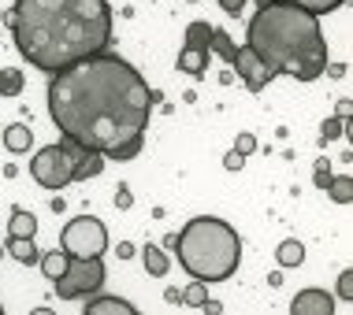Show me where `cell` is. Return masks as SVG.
Instances as JSON below:
<instances>
[{
    "instance_id": "cell-1",
    "label": "cell",
    "mask_w": 353,
    "mask_h": 315,
    "mask_svg": "<svg viewBox=\"0 0 353 315\" xmlns=\"http://www.w3.org/2000/svg\"><path fill=\"white\" fill-rule=\"evenodd\" d=\"M152 100H160V93H152L134 67L112 52L71 63L49 82V116L56 130L101 156L130 138H145Z\"/></svg>"
},
{
    "instance_id": "cell-2",
    "label": "cell",
    "mask_w": 353,
    "mask_h": 315,
    "mask_svg": "<svg viewBox=\"0 0 353 315\" xmlns=\"http://www.w3.org/2000/svg\"><path fill=\"white\" fill-rule=\"evenodd\" d=\"M8 23L19 56L45 74L68 71L112 41L108 0H15Z\"/></svg>"
},
{
    "instance_id": "cell-3",
    "label": "cell",
    "mask_w": 353,
    "mask_h": 315,
    "mask_svg": "<svg viewBox=\"0 0 353 315\" xmlns=\"http://www.w3.org/2000/svg\"><path fill=\"white\" fill-rule=\"evenodd\" d=\"M245 49L272 74H290L298 82H316L327 74V41L320 19L290 4H261L250 19Z\"/></svg>"
},
{
    "instance_id": "cell-4",
    "label": "cell",
    "mask_w": 353,
    "mask_h": 315,
    "mask_svg": "<svg viewBox=\"0 0 353 315\" xmlns=\"http://www.w3.org/2000/svg\"><path fill=\"white\" fill-rule=\"evenodd\" d=\"M179 263L186 274H194L197 282H227L242 263V237L234 234L231 223L216 215H197L183 226V234H175L171 241Z\"/></svg>"
},
{
    "instance_id": "cell-5",
    "label": "cell",
    "mask_w": 353,
    "mask_h": 315,
    "mask_svg": "<svg viewBox=\"0 0 353 315\" xmlns=\"http://www.w3.org/2000/svg\"><path fill=\"white\" fill-rule=\"evenodd\" d=\"M82 152L74 141H56V145H45L41 152H34V164H30V175H34V182L37 186H45V189H63V186H71L74 182V167H79V160H82Z\"/></svg>"
},
{
    "instance_id": "cell-6",
    "label": "cell",
    "mask_w": 353,
    "mask_h": 315,
    "mask_svg": "<svg viewBox=\"0 0 353 315\" xmlns=\"http://www.w3.org/2000/svg\"><path fill=\"white\" fill-rule=\"evenodd\" d=\"M60 249L71 260H101L104 249H108V230H104V223L97 215H79L63 226Z\"/></svg>"
},
{
    "instance_id": "cell-7",
    "label": "cell",
    "mask_w": 353,
    "mask_h": 315,
    "mask_svg": "<svg viewBox=\"0 0 353 315\" xmlns=\"http://www.w3.org/2000/svg\"><path fill=\"white\" fill-rule=\"evenodd\" d=\"M101 285H104V263L101 260H71L68 271L56 279V297H63V301L93 297Z\"/></svg>"
},
{
    "instance_id": "cell-8",
    "label": "cell",
    "mask_w": 353,
    "mask_h": 315,
    "mask_svg": "<svg viewBox=\"0 0 353 315\" xmlns=\"http://www.w3.org/2000/svg\"><path fill=\"white\" fill-rule=\"evenodd\" d=\"M231 67H234V74H238V78L245 82V89H250V93H261L264 85H268V82L275 78V74H272V71H268V67H264L261 60H256V56H253L250 49H245V45L234 52Z\"/></svg>"
},
{
    "instance_id": "cell-9",
    "label": "cell",
    "mask_w": 353,
    "mask_h": 315,
    "mask_svg": "<svg viewBox=\"0 0 353 315\" xmlns=\"http://www.w3.org/2000/svg\"><path fill=\"white\" fill-rule=\"evenodd\" d=\"M290 315H335V297L327 290H301L290 301Z\"/></svg>"
},
{
    "instance_id": "cell-10",
    "label": "cell",
    "mask_w": 353,
    "mask_h": 315,
    "mask_svg": "<svg viewBox=\"0 0 353 315\" xmlns=\"http://www.w3.org/2000/svg\"><path fill=\"white\" fill-rule=\"evenodd\" d=\"M82 315H141V312L123 297H90Z\"/></svg>"
},
{
    "instance_id": "cell-11",
    "label": "cell",
    "mask_w": 353,
    "mask_h": 315,
    "mask_svg": "<svg viewBox=\"0 0 353 315\" xmlns=\"http://www.w3.org/2000/svg\"><path fill=\"white\" fill-rule=\"evenodd\" d=\"M261 4H290V8H301V12H309V15H331L335 8H342L346 0H261Z\"/></svg>"
},
{
    "instance_id": "cell-12",
    "label": "cell",
    "mask_w": 353,
    "mask_h": 315,
    "mask_svg": "<svg viewBox=\"0 0 353 315\" xmlns=\"http://www.w3.org/2000/svg\"><path fill=\"white\" fill-rule=\"evenodd\" d=\"M30 145H34V133L26 122H12V127L4 130V149L8 152H30Z\"/></svg>"
},
{
    "instance_id": "cell-13",
    "label": "cell",
    "mask_w": 353,
    "mask_h": 315,
    "mask_svg": "<svg viewBox=\"0 0 353 315\" xmlns=\"http://www.w3.org/2000/svg\"><path fill=\"white\" fill-rule=\"evenodd\" d=\"M141 263H145V271L152 274V279H164L168 274V267H171V260H168V252L160 249V245H145V249H141Z\"/></svg>"
},
{
    "instance_id": "cell-14",
    "label": "cell",
    "mask_w": 353,
    "mask_h": 315,
    "mask_svg": "<svg viewBox=\"0 0 353 315\" xmlns=\"http://www.w3.org/2000/svg\"><path fill=\"white\" fill-rule=\"evenodd\" d=\"M8 237H37V219H34V212L15 208L12 219H8Z\"/></svg>"
},
{
    "instance_id": "cell-15",
    "label": "cell",
    "mask_w": 353,
    "mask_h": 315,
    "mask_svg": "<svg viewBox=\"0 0 353 315\" xmlns=\"http://www.w3.org/2000/svg\"><path fill=\"white\" fill-rule=\"evenodd\" d=\"M179 71H183V74H194V78H197V74H205L208 71V52L205 49H183V52H179Z\"/></svg>"
},
{
    "instance_id": "cell-16",
    "label": "cell",
    "mask_w": 353,
    "mask_h": 315,
    "mask_svg": "<svg viewBox=\"0 0 353 315\" xmlns=\"http://www.w3.org/2000/svg\"><path fill=\"white\" fill-rule=\"evenodd\" d=\"M4 249L12 252L19 263H37V260H41V252H37V241H34V237H8Z\"/></svg>"
},
{
    "instance_id": "cell-17",
    "label": "cell",
    "mask_w": 353,
    "mask_h": 315,
    "mask_svg": "<svg viewBox=\"0 0 353 315\" xmlns=\"http://www.w3.org/2000/svg\"><path fill=\"white\" fill-rule=\"evenodd\" d=\"M208 41H212V23H190L186 26V37H183V49H205L208 52Z\"/></svg>"
},
{
    "instance_id": "cell-18",
    "label": "cell",
    "mask_w": 353,
    "mask_h": 315,
    "mask_svg": "<svg viewBox=\"0 0 353 315\" xmlns=\"http://www.w3.org/2000/svg\"><path fill=\"white\" fill-rule=\"evenodd\" d=\"M37 263H41V274H45V279H49V282H56V279H60L63 271H68L71 256L63 252V249H56V252H45V256H41V260H37Z\"/></svg>"
},
{
    "instance_id": "cell-19",
    "label": "cell",
    "mask_w": 353,
    "mask_h": 315,
    "mask_svg": "<svg viewBox=\"0 0 353 315\" xmlns=\"http://www.w3.org/2000/svg\"><path fill=\"white\" fill-rule=\"evenodd\" d=\"M275 260H279V267H301L305 263V245L294 241V237H286L279 249H275Z\"/></svg>"
},
{
    "instance_id": "cell-20",
    "label": "cell",
    "mask_w": 353,
    "mask_h": 315,
    "mask_svg": "<svg viewBox=\"0 0 353 315\" xmlns=\"http://www.w3.org/2000/svg\"><path fill=\"white\" fill-rule=\"evenodd\" d=\"M104 171V156L101 152H82L79 167H74V182H85V178H97Z\"/></svg>"
},
{
    "instance_id": "cell-21",
    "label": "cell",
    "mask_w": 353,
    "mask_h": 315,
    "mask_svg": "<svg viewBox=\"0 0 353 315\" xmlns=\"http://www.w3.org/2000/svg\"><path fill=\"white\" fill-rule=\"evenodd\" d=\"M26 85V74L19 71V67H4L0 71V97H19Z\"/></svg>"
},
{
    "instance_id": "cell-22",
    "label": "cell",
    "mask_w": 353,
    "mask_h": 315,
    "mask_svg": "<svg viewBox=\"0 0 353 315\" xmlns=\"http://www.w3.org/2000/svg\"><path fill=\"white\" fill-rule=\"evenodd\" d=\"M323 193H331V200H335V204H350V200H353V178H350V175H335Z\"/></svg>"
},
{
    "instance_id": "cell-23",
    "label": "cell",
    "mask_w": 353,
    "mask_h": 315,
    "mask_svg": "<svg viewBox=\"0 0 353 315\" xmlns=\"http://www.w3.org/2000/svg\"><path fill=\"white\" fill-rule=\"evenodd\" d=\"M208 301V285L205 282H190L186 290H179V304H190V308H201V304Z\"/></svg>"
},
{
    "instance_id": "cell-24",
    "label": "cell",
    "mask_w": 353,
    "mask_h": 315,
    "mask_svg": "<svg viewBox=\"0 0 353 315\" xmlns=\"http://www.w3.org/2000/svg\"><path fill=\"white\" fill-rule=\"evenodd\" d=\"M141 145H145V138H130V141H123V145H116L112 152H104V160H134L138 152H141Z\"/></svg>"
},
{
    "instance_id": "cell-25",
    "label": "cell",
    "mask_w": 353,
    "mask_h": 315,
    "mask_svg": "<svg viewBox=\"0 0 353 315\" xmlns=\"http://www.w3.org/2000/svg\"><path fill=\"white\" fill-rule=\"evenodd\" d=\"M346 133V119L342 116H331V119H323V127H320V145H327V141H335Z\"/></svg>"
},
{
    "instance_id": "cell-26",
    "label": "cell",
    "mask_w": 353,
    "mask_h": 315,
    "mask_svg": "<svg viewBox=\"0 0 353 315\" xmlns=\"http://www.w3.org/2000/svg\"><path fill=\"white\" fill-rule=\"evenodd\" d=\"M331 178H335V175H331V160H316V171H312V182H316V189H327L331 186Z\"/></svg>"
},
{
    "instance_id": "cell-27",
    "label": "cell",
    "mask_w": 353,
    "mask_h": 315,
    "mask_svg": "<svg viewBox=\"0 0 353 315\" xmlns=\"http://www.w3.org/2000/svg\"><path fill=\"white\" fill-rule=\"evenodd\" d=\"M339 301H353V271H342L339 274Z\"/></svg>"
},
{
    "instance_id": "cell-28",
    "label": "cell",
    "mask_w": 353,
    "mask_h": 315,
    "mask_svg": "<svg viewBox=\"0 0 353 315\" xmlns=\"http://www.w3.org/2000/svg\"><path fill=\"white\" fill-rule=\"evenodd\" d=\"M234 152H242V156H250V152H256V138H253V133H238Z\"/></svg>"
},
{
    "instance_id": "cell-29",
    "label": "cell",
    "mask_w": 353,
    "mask_h": 315,
    "mask_svg": "<svg viewBox=\"0 0 353 315\" xmlns=\"http://www.w3.org/2000/svg\"><path fill=\"white\" fill-rule=\"evenodd\" d=\"M223 167H227V171H242V167H245V156H242V152H234V149H231V152L223 156Z\"/></svg>"
},
{
    "instance_id": "cell-30",
    "label": "cell",
    "mask_w": 353,
    "mask_h": 315,
    "mask_svg": "<svg viewBox=\"0 0 353 315\" xmlns=\"http://www.w3.org/2000/svg\"><path fill=\"white\" fill-rule=\"evenodd\" d=\"M130 204H134V197H130V189H127V186H119V189H116V208L123 212V208H130Z\"/></svg>"
},
{
    "instance_id": "cell-31",
    "label": "cell",
    "mask_w": 353,
    "mask_h": 315,
    "mask_svg": "<svg viewBox=\"0 0 353 315\" xmlns=\"http://www.w3.org/2000/svg\"><path fill=\"white\" fill-rule=\"evenodd\" d=\"M219 8H223L227 15H242V8H245V0H219Z\"/></svg>"
},
{
    "instance_id": "cell-32",
    "label": "cell",
    "mask_w": 353,
    "mask_h": 315,
    "mask_svg": "<svg viewBox=\"0 0 353 315\" xmlns=\"http://www.w3.org/2000/svg\"><path fill=\"white\" fill-rule=\"evenodd\" d=\"M116 256H119V260H130V256H134V245H130V241H123L119 249H116Z\"/></svg>"
},
{
    "instance_id": "cell-33",
    "label": "cell",
    "mask_w": 353,
    "mask_h": 315,
    "mask_svg": "<svg viewBox=\"0 0 353 315\" xmlns=\"http://www.w3.org/2000/svg\"><path fill=\"white\" fill-rule=\"evenodd\" d=\"M201 308H205V315H219V312H223V308H219V304H216V301H205V304H201Z\"/></svg>"
},
{
    "instance_id": "cell-34",
    "label": "cell",
    "mask_w": 353,
    "mask_h": 315,
    "mask_svg": "<svg viewBox=\"0 0 353 315\" xmlns=\"http://www.w3.org/2000/svg\"><path fill=\"white\" fill-rule=\"evenodd\" d=\"M30 315H56V312H52V308H34Z\"/></svg>"
},
{
    "instance_id": "cell-35",
    "label": "cell",
    "mask_w": 353,
    "mask_h": 315,
    "mask_svg": "<svg viewBox=\"0 0 353 315\" xmlns=\"http://www.w3.org/2000/svg\"><path fill=\"white\" fill-rule=\"evenodd\" d=\"M0 260H4V241H0Z\"/></svg>"
},
{
    "instance_id": "cell-36",
    "label": "cell",
    "mask_w": 353,
    "mask_h": 315,
    "mask_svg": "<svg viewBox=\"0 0 353 315\" xmlns=\"http://www.w3.org/2000/svg\"><path fill=\"white\" fill-rule=\"evenodd\" d=\"M0 19H4V12H0Z\"/></svg>"
},
{
    "instance_id": "cell-37",
    "label": "cell",
    "mask_w": 353,
    "mask_h": 315,
    "mask_svg": "<svg viewBox=\"0 0 353 315\" xmlns=\"http://www.w3.org/2000/svg\"><path fill=\"white\" fill-rule=\"evenodd\" d=\"M0 315H4V308H0Z\"/></svg>"
}]
</instances>
